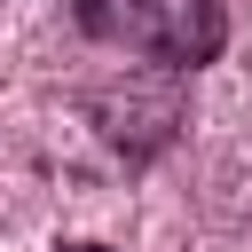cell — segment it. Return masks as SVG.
Returning a JSON list of instances; mask_svg holds the SVG:
<instances>
[{
    "instance_id": "1",
    "label": "cell",
    "mask_w": 252,
    "mask_h": 252,
    "mask_svg": "<svg viewBox=\"0 0 252 252\" xmlns=\"http://www.w3.org/2000/svg\"><path fill=\"white\" fill-rule=\"evenodd\" d=\"M110 32L158 71H197L228 47V0H118Z\"/></svg>"
},
{
    "instance_id": "3",
    "label": "cell",
    "mask_w": 252,
    "mask_h": 252,
    "mask_svg": "<svg viewBox=\"0 0 252 252\" xmlns=\"http://www.w3.org/2000/svg\"><path fill=\"white\" fill-rule=\"evenodd\" d=\"M63 252H110V244H63Z\"/></svg>"
},
{
    "instance_id": "2",
    "label": "cell",
    "mask_w": 252,
    "mask_h": 252,
    "mask_svg": "<svg viewBox=\"0 0 252 252\" xmlns=\"http://www.w3.org/2000/svg\"><path fill=\"white\" fill-rule=\"evenodd\" d=\"M181 71H158V79H110V87H94L87 94V118L102 126V142L110 150H126V158H158L173 134H181V87H173Z\"/></svg>"
}]
</instances>
